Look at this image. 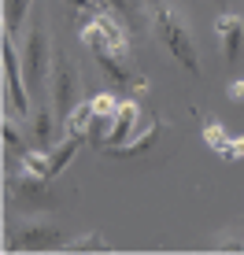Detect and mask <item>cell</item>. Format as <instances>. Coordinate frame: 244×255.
Returning <instances> with one entry per match:
<instances>
[{"label": "cell", "instance_id": "obj_1", "mask_svg": "<svg viewBox=\"0 0 244 255\" xmlns=\"http://www.w3.org/2000/svg\"><path fill=\"white\" fill-rule=\"evenodd\" d=\"M152 30H155V37H159V45L167 48L189 74L200 78V70H204L200 67V52H196L193 33H189V22L181 19L178 7L174 4H155L152 7Z\"/></svg>", "mask_w": 244, "mask_h": 255}, {"label": "cell", "instance_id": "obj_2", "mask_svg": "<svg viewBox=\"0 0 244 255\" xmlns=\"http://www.w3.org/2000/svg\"><path fill=\"white\" fill-rule=\"evenodd\" d=\"M78 37H82V45L93 52V56H100V52H115V56H129V26L119 19L115 11H108V7H97V11H89L82 22H78Z\"/></svg>", "mask_w": 244, "mask_h": 255}, {"label": "cell", "instance_id": "obj_3", "mask_svg": "<svg viewBox=\"0 0 244 255\" xmlns=\"http://www.w3.org/2000/svg\"><path fill=\"white\" fill-rule=\"evenodd\" d=\"M22 70H26V85L30 89H45V82L52 78V45H48V33L37 19L26 22L22 33Z\"/></svg>", "mask_w": 244, "mask_h": 255}, {"label": "cell", "instance_id": "obj_4", "mask_svg": "<svg viewBox=\"0 0 244 255\" xmlns=\"http://www.w3.org/2000/svg\"><path fill=\"white\" fill-rule=\"evenodd\" d=\"M52 104H56V115L59 122H67V115L74 111V96H78V70L71 63V56H67L63 48L52 52Z\"/></svg>", "mask_w": 244, "mask_h": 255}, {"label": "cell", "instance_id": "obj_5", "mask_svg": "<svg viewBox=\"0 0 244 255\" xmlns=\"http://www.w3.org/2000/svg\"><path fill=\"white\" fill-rule=\"evenodd\" d=\"M4 85H7V100H11V108L26 119V115H30V93H26L22 52H19V45H15L11 33H4Z\"/></svg>", "mask_w": 244, "mask_h": 255}, {"label": "cell", "instance_id": "obj_6", "mask_svg": "<svg viewBox=\"0 0 244 255\" xmlns=\"http://www.w3.org/2000/svg\"><path fill=\"white\" fill-rule=\"evenodd\" d=\"M11 237H19V241H7V252H22V248H52L59 233L48 218H26L19 230H11Z\"/></svg>", "mask_w": 244, "mask_h": 255}, {"label": "cell", "instance_id": "obj_7", "mask_svg": "<svg viewBox=\"0 0 244 255\" xmlns=\"http://www.w3.org/2000/svg\"><path fill=\"white\" fill-rule=\"evenodd\" d=\"M159 133H163V119H159V115H148V126H144V133L129 137L126 144L104 148V155H115V159H133V155H144V152H152V148H155Z\"/></svg>", "mask_w": 244, "mask_h": 255}, {"label": "cell", "instance_id": "obj_8", "mask_svg": "<svg viewBox=\"0 0 244 255\" xmlns=\"http://www.w3.org/2000/svg\"><path fill=\"white\" fill-rule=\"evenodd\" d=\"M215 33H219V45H222V59H241V48H244V19L233 11H222L215 19Z\"/></svg>", "mask_w": 244, "mask_h": 255}, {"label": "cell", "instance_id": "obj_9", "mask_svg": "<svg viewBox=\"0 0 244 255\" xmlns=\"http://www.w3.org/2000/svg\"><path fill=\"white\" fill-rule=\"evenodd\" d=\"M137 119H141V108H137V100H122V108H119L115 122H111V129L104 133V140H100L97 148L104 152V148L126 144V140H129V133H133V126H137Z\"/></svg>", "mask_w": 244, "mask_h": 255}, {"label": "cell", "instance_id": "obj_10", "mask_svg": "<svg viewBox=\"0 0 244 255\" xmlns=\"http://www.w3.org/2000/svg\"><path fill=\"white\" fill-rule=\"evenodd\" d=\"M82 140L85 137H78V133H67L63 140H56V144L48 148V159H52V178H59L63 174V166L78 155V148H82Z\"/></svg>", "mask_w": 244, "mask_h": 255}, {"label": "cell", "instance_id": "obj_11", "mask_svg": "<svg viewBox=\"0 0 244 255\" xmlns=\"http://www.w3.org/2000/svg\"><path fill=\"white\" fill-rule=\"evenodd\" d=\"M33 11V0H4V33L19 37V30H26Z\"/></svg>", "mask_w": 244, "mask_h": 255}, {"label": "cell", "instance_id": "obj_12", "mask_svg": "<svg viewBox=\"0 0 244 255\" xmlns=\"http://www.w3.org/2000/svg\"><path fill=\"white\" fill-rule=\"evenodd\" d=\"M56 122H59V115H52V108L33 111V140H37L41 148L56 144Z\"/></svg>", "mask_w": 244, "mask_h": 255}, {"label": "cell", "instance_id": "obj_13", "mask_svg": "<svg viewBox=\"0 0 244 255\" xmlns=\"http://www.w3.org/2000/svg\"><path fill=\"white\" fill-rule=\"evenodd\" d=\"M93 119H97V111H93V100H85V104H74V111L67 115V133H78V137H89V129H93Z\"/></svg>", "mask_w": 244, "mask_h": 255}, {"label": "cell", "instance_id": "obj_14", "mask_svg": "<svg viewBox=\"0 0 244 255\" xmlns=\"http://www.w3.org/2000/svg\"><path fill=\"white\" fill-rule=\"evenodd\" d=\"M104 7H108V11H115L119 19L129 26V30H141L144 15H141V7H137V0H104Z\"/></svg>", "mask_w": 244, "mask_h": 255}, {"label": "cell", "instance_id": "obj_15", "mask_svg": "<svg viewBox=\"0 0 244 255\" xmlns=\"http://www.w3.org/2000/svg\"><path fill=\"white\" fill-rule=\"evenodd\" d=\"M0 129H4V148L7 152H26V137H22V129H19V122H15L11 111H4Z\"/></svg>", "mask_w": 244, "mask_h": 255}, {"label": "cell", "instance_id": "obj_16", "mask_svg": "<svg viewBox=\"0 0 244 255\" xmlns=\"http://www.w3.org/2000/svg\"><path fill=\"white\" fill-rule=\"evenodd\" d=\"M200 133H204V140H207V148H215V152H222L226 148V140H230V133H226V126L215 115H207L204 119V129H200Z\"/></svg>", "mask_w": 244, "mask_h": 255}, {"label": "cell", "instance_id": "obj_17", "mask_svg": "<svg viewBox=\"0 0 244 255\" xmlns=\"http://www.w3.org/2000/svg\"><path fill=\"white\" fill-rule=\"evenodd\" d=\"M119 108H122V104L115 100V93H97V96H93V111H97V119H108V122H115Z\"/></svg>", "mask_w": 244, "mask_h": 255}, {"label": "cell", "instance_id": "obj_18", "mask_svg": "<svg viewBox=\"0 0 244 255\" xmlns=\"http://www.w3.org/2000/svg\"><path fill=\"white\" fill-rule=\"evenodd\" d=\"M67 252H108V241H104L100 233H85L82 241H71V244H63Z\"/></svg>", "mask_w": 244, "mask_h": 255}, {"label": "cell", "instance_id": "obj_19", "mask_svg": "<svg viewBox=\"0 0 244 255\" xmlns=\"http://www.w3.org/2000/svg\"><path fill=\"white\" fill-rule=\"evenodd\" d=\"M222 159L226 163H233V159H244V133L241 137H230V140H226V148H222Z\"/></svg>", "mask_w": 244, "mask_h": 255}, {"label": "cell", "instance_id": "obj_20", "mask_svg": "<svg viewBox=\"0 0 244 255\" xmlns=\"http://www.w3.org/2000/svg\"><path fill=\"white\" fill-rule=\"evenodd\" d=\"M67 4L74 11H97V7H104V0H67Z\"/></svg>", "mask_w": 244, "mask_h": 255}, {"label": "cell", "instance_id": "obj_21", "mask_svg": "<svg viewBox=\"0 0 244 255\" xmlns=\"http://www.w3.org/2000/svg\"><path fill=\"white\" fill-rule=\"evenodd\" d=\"M226 96H230V100H244V78H241V82H230Z\"/></svg>", "mask_w": 244, "mask_h": 255}, {"label": "cell", "instance_id": "obj_22", "mask_svg": "<svg viewBox=\"0 0 244 255\" xmlns=\"http://www.w3.org/2000/svg\"><path fill=\"white\" fill-rule=\"evenodd\" d=\"M215 4H226V0H215Z\"/></svg>", "mask_w": 244, "mask_h": 255}]
</instances>
